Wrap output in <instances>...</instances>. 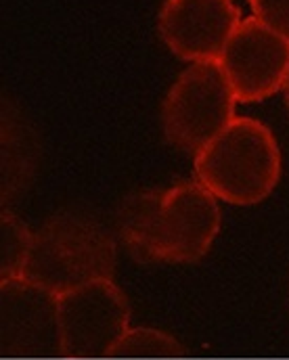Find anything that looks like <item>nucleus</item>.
I'll return each mask as SVG.
<instances>
[{"mask_svg": "<svg viewBox=\"0 0 289 360\" xmlns=\"http://www.w3.org/2000/svg\"><path fill=\"white\" fill-rule=\"evenodd\" d=\"M216 197L201 184L183 180L162 191L136 193L124 203L120 233L139 260L195 262L218 235Z\"/></svg>", "mask_w": 289, "mask_h": 360, "instance_id": "1", "label": "nucleus"}, {"mask_svg": "<svg viewBox=\"0 0 289 360\" xmlns=\"http://www.w3.org/2000/svg\"><path fill=\"white\" fill-rule=\"evenodd\" d=\"M195 172L214 197L233 205H252L269 197L279 182V145L258 120L235 117L195 155Z\"/></svg>", "mask_w": 289, "mask_h": 360, "instance_id": "2", "label": "nucleus"}, {"mask_svg": "<svg viewBox=\"0 0 289 360\" xmlns=\"http://www.w3.org/2000/svg\"><path fill=\"white\" fill-rule=\"evenodd\" d=\"M115 245L107 229L86 214L63 212L34 233L23 278L61 295L113 276Z\"/></svg>", "mask_w": 289, "mask_h": 360, "instance_id": "3", "label": "nucleus"}, {"mask_svg": "<svg viewBox=\"0 0 289 360\" xmlns=\"http://www.w3.org/2000/svg\"><path fill=\"white\" fill-rule=\"evenodd\" d=\"M235 103L218 61L191 63L166 94L164 132L174 147L197 155L235 120Z\"/></svg>", "mask_w": 289, "mask_h": 360, "instance_id": "4", "label": "nucleus"}, {"mask_svg": "<svg viewBox=\"0 0 289 360\" xmlns=\"http://www.w3.org/2000/svg\"><path fill=\"white\" fill-rule=\"evenodd\" d=\"M128 302L109 281H93L59 295L63 356H111L128 331Z\"/></svg>", "mask_w": 289, "mask_h": 360, "instance_id": "5", "label": "nucleus"}, {"mask_svg": "<svg viewBox=\"0 0 289 360\" xmlns=\"http://www.w3.org/2000/svg\"><path fill=\"white\" fill-rule=\"evenodd\" d=\"M0 348L4 359L63 356L59 295L23 278H4L0 285Z\"/></svg>", "mask_w": 289, "mask_h": 360, "instance_id": "6", "label": "nucleus"}, {"mask_svg": "<svg viewBox=\"0 0 289 360\" xmlns=\"http://www.w3.org/2000/svg\"><path fill=\"white\" fill-rule=\"evenodd\" d=\"M218 63L239 103L262 101L285 86L289 40L250 17L237 25Z\"/></svg>", "mask_w": 289, "mask_h": 360, "instance_id": "7", "label": "nucleus"}, {"mask_svg": "<svg viewBox=\"0 0 289 360\" xmlns=\"http://www.w3.org/2000/svg\"><path fill=\"white\" fill-rule=\"evenodd\" d=\"M241 23L231 0H166L160 34L168 49L185 61H218Z\"/></svg>", "mask_w": 289, "mask_h": 360, "instance_id": "8", "label": "nucleus"}, {"mask_svg": "<svg viewBox=\"0 0 289 360\" xmlns=\"http://www.w3.org/2000/svg\"><path fill=\"white\" fill-rule=\"evenodd\" d=\"M181 354L183 346L172 335L149 327L128 329L111 352L113 359H176Z\"/></svg>", "mask_w": 289, "mask_h": 360, "instance_id": "9", "label": "nucleus"}, {"mask_svg": "<svg viewBox=\"0 0 289 360\" xmlns=\"http://www.w3.org/2000/svg\"><path fill=\"white\" fill-rule=\"evenodd\" d=\"M32 241L34 235L17 216L2 214V262H0L2 281L21 276L25 262L30 258Z\"/></svg>", "mask_w": 289, "mask_h": 360, "instance_id": "10", "label": "nucleus"}, {"mask_svg": "<svg viewBox=\"0 0 289 360\" xmlns=\"http://www.w3.org/2000/svg\"><path fill=\"white\" fill-rule=\"evenodd\" d=\"M254 17L289 40V0H250Z\"/></svg>", "mask_w": 289, "mask_h": 360, "instance_id": "11", "label": "nucleus"}, {"mask_svg": "<svg viewBox=\"0 0 289 360\" xmlns=\"http://www.w3.org/2000/svg\"><path fill=\"white\" fill-rule=\"evenodd\" d=\"M283 92H285V103H288V107H289V76H288V80H285V86H283Z\"/></svg>", "mask_w": 289, "mask_h": 360, "instance_id": "12", "label": "nucleus"}]
</instances>
